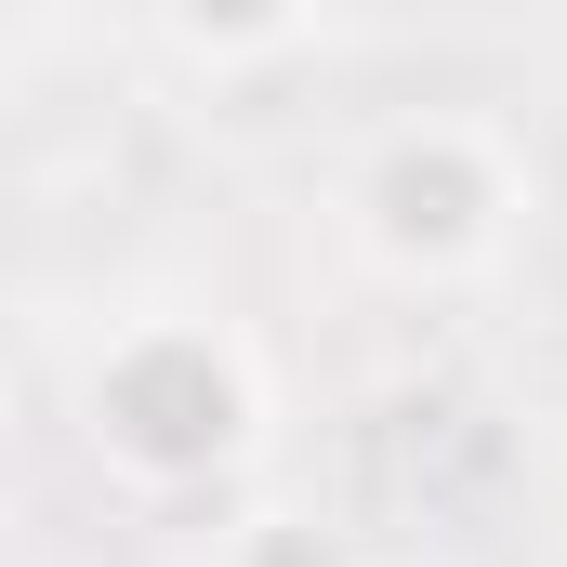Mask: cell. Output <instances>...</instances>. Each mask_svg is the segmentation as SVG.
<instances>
[{"label": "cell", "mask_w": 567, "mask_h": 567, "mask_svg": "<svg viewBox=\"0 0 567 567\" xmlns=\"http://www.w3.org/2000/svg\"><path fill=\"white\" fill-rule=\"evenodd\" d=\"M225 567H343L303 515H251V528H225Z\"/></svg>", "instance_id": "4"}, {"label": "cell", "mask_w": 567, "mask_h": 567, "mask_svg": "<svg viewBox=\"0 0 567 567\" xmlns=\"http://www.w3.org/2000/svg\"><path fill=\"white\" fill-rule=\"evenodd\" d=\"M278 423L265 357L238 317L212 303H145L80 357V449L133 488V502H198L225 475H251V449Z\"/></svg>", "instance_id": "1"}, {"label": "cell", "mask_w": 567, "mask_h": 567, "mask_svg": "<svg viewBox=\"0 0 567 567\" xmlns=\"http://www.w3.org/2000/svg\"><path fill=\"white\" fill-rule=\"evenodd\" d=\"M383 567H423V555H383Z\"/></svg>", "instance_id": "6"}, {"label": "cell", "mask_w": 567, "mask_h": 567, "mask_svg": "<svg viewBox=\"0 0 567 567\" xmlns=\"http://www.w3.org/2000/svg\"><path fill=\"white\" fill-rule=\"evenodd\" d=\"M145 13H158V40H172L185 66L238 80V66H278V53H303L330 0H145Z\"/></svg>", "instance_id": "3"}, {"label": "cell", "mask_w": 567, "mask_h": 567, "mask_svg": "<svg viewBox=\"0 0 567 567\" xmlns=\"http://www.w3.org/2000/svg\"><path fill=\"white\" fill-rule=\"evenodd\" d=\"M0 106H13V27H0Z\"/></svg>", "instance_id": "5"}, {"label": "cell", "mask_w": 567, "mask_h": 567, "mask_svg": "<svg viewBox=\"0 0 567 567\" xmlns=\"http://www.w3.org/2000/svg\"><path fill=\"white\" fill-rule=\"evenodd\" d=\"M515 225H528V158L475 106H410V120H383L343 158V238L410 290L502 278Z\"/></svg>", "instance_id": "2"}]
</instances>
